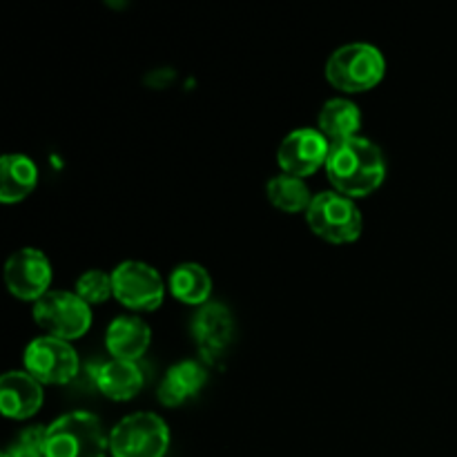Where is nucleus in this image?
I'll use <instances>...</instances> for the list:
<instances>
[{
  "label": "nucleus",
  "mask_w": 457,
  "mask_h": 457,
  "mask_svg": "<svg viewBox=\"0 0 457 457\" xmlns=\"http://www.w3.org/2000/svg\"><path fill=\"white\" fill-rule=\"evenodd\" d=\"M324 172L335 192L355 201L379 190L386 179V161L378 143L355 137L330 147Z\"/></svg>",
  "instance_id": "1"
},
{
  "label": "nucleus",
  "mask_w": 457,
  "mask_h": 457,
  "mask_svg": "<svg viewBox=\"0 0 457 457\" xmlns=\"http://www.w3.org/2000/svg\"><path fill=\"white\" fill-rule=\"evenodd\" d=\"M324 74L326 80L339 92L364 94L384 80L386 58L375 45L348 43L330 54Z\"/></svg>",
  "instance_id": "2"
},
{
  "label": "nucleus",
  "mask_w": 457,
  "mask_h": 457,
  "mask_svg": "<svg viewBox=\"0 0 457 457\" xmlns=\"http://www.w3.org/2000/svg\"><path fill=\"white\" fill-rule=\"evenodd\" d=\"M110 436L89 411H71L47 427L45 457H107Z\"/></svg>",
  "instance_id": "3"
},
{
  "label": "nucleus",
  "mask_w": 457,
  "mask_h": 457,
  "mask_svg": "<svg viewBox=\"0 0 457 457\" xmlns=\"http://www.w3.org/2000/svg\"><path fill=\"white\" fill-rule=\"evenodd\" d=\"M306 223L315 237L326 244L346 245L360 239L364 219L357 204L335 190L320 192L312 196L311 208L306 210Z\"/></svg>",
  "instance_id": "4"
},
{
  "label": "nucleus",
  "mask_w": 457,
  "mask_h": 457,
  "mask_svg": "<svg viewBox=\"0 0 457 457\" xmlns=\"http://www.w3.org/2000/svg\"><path fill=\"white\" fill-rule=\"evenodd\" d=\"M170 449V428L161 415L132 413L112 427V457H165Z\"/></svg>",
  "instance_id": "5"
},
{
  "label": "nucleus",
  "mask_w": 457,
  "mask_h": 457,
  "mask_svg": "<svg viewBox=\"0 0 457 457\" xmlns=\"http://www.w3.org/2000/svg\"><path fill=\"white\" fill-rule=\"evenodd\" d=\"M31 317L49 337L74 342L92 326V306L70 290H49L34 303Z\"/></svg>",
  "instance_id": "6"
},
{
  "label": "nucleus",
  "mask_w": 457,
  "mask_h": 457,
  "mask_svg": "<svg viewBox=\"0 0 457 457\" xmlns=\"http://www.w3.org/2000/svg\"><path fill=\"white\" fill-rule=\"evenodd\" d=\"M22 364L27 373L43 386L70 384L80 370L79 353L71 346V342L49 337V335H40L27 344Z\"/></svg>",
  "instance_id": "7"
},
{
  "label": "nucleus",
  "mask_w": 457,
  "mask_h": 457,
  "mask_svg": "<svg viewBox=\"0 0 457 457\" xmlns=\"http://www.w3.org/2000/svg\"><path fill=\"white\" fill-rule=\"evenodd\" d=\"M112 288L120 306L137 312H154L163 306L168 286L150 263L128 259L112 270Z\"/></svg>",
  "instance_id": "8"
},
{
  "label": "nucleus",
  "mask_w": 457,
  "mask_h": 457,
  "mask_svg": "<svg viewBox=\"0 0 457 457\" xmlns=\"http://www.w3.org/2000/svg\"><path fill=\"white\" fill-rule=\"evenodd\" d=\"M52 263L38 248H21L4 263V284L21 302L36 303L52 286Z\"/></svg>",
  "instance_id": "9"
},
{
  "label": "nucleus",
  "mask_w": 457,
  "mask_h": 457,
  "mask_svg": "<svg viewBox=\"0 0 457 457\" xmlns=\"http://www.w3.org/2000/svg\"><path fill=\"white\" fill-rule=\"evenodd\" d=\"M330 143L317 128H299L281 141L277 150V163L284 174L308 179L321 168L330 154Z\"/></svg>",
  "instance_id": "10"
},
{
  "label": "nucleus",
  "mask_w": 457,
  "mask_h": 457,
  "mask_svg": "<svg viewBox=\"0 0 457 457\" xmlns=\"http://www.w3.org/2000/svg\"><path fill=\"white\" fill-rule=\"evenodd\" d=\"M190 333L201 357L214 364L219 357H223L235 337V315L226 303L208 302L205 306L196 308Z\"/></svg>",
  "instance_id": "11"
},
{
  "label": "nucleus",
  "mask_w": 457,
  "mask_h": 457,
  "mask_svg": "<svg viewBox=\"0 0 457 457\" xmlns=\"http://www.w3.org/2000/svg\"><path fill=\"white\" fill-rule=\"evenodd\" d=\"M87 373L96 391L112 402L134 400L145 384L138 361H96V364L87 366Z\"/></svg>",
  "instance_id": "12"
},
{
  "label": "nucleus",
  "mask_w": 457,
  "mask_h": 457,
  "mask_svg": "<svg viewBox=\"0 0 457 457\" xmlns=\"http://www.w3.org/2000/svg\"><path fill=\"white\" fill-rule=\"evenodd\" d=\"M45 402L43 384L27 370H9L0 378V411L9 420H29Z\"/></svg>",
  "instance_id": "13"
},
{
  "label": "nucleus",
  "mask_w": 457,
  "mask_h": 457,
  "mask_svg": "<svg viewBox=\"0 0 457 457\" xmlns=\"http://www.w3.org/2000/svg\"><path fill=\"white\" fill-rule=\"evenodd\" d=\"M208 382V370L201 361L183 360L170 366L156 388V400L168 409H177L199 395Z\"/></svg>",
  "instance_id": "14"
},
{
  "label": "nucleus",
  "mask_w": 457,
  "mask_h": 457,
  "mask_svg": "<svg viewBox=\"0 0 457 457\" xmlns=\"http://www.w3.org/2000/svg\"><path fill=\"white\" fill-rule=\"evenodd\" d=\"M152 344V328L137 315H120L107 326L105 348L112 360L138 361Z\"/></svg>",
  "instance_id": "15"
},
{
  "label": "nucleus",
  "mask_w": 457,
  "mask_h": 457,
  "mask_svg": "<svg viewBox=\"0 0 457 457\" xmlns=\"http://www.w3.org/2000/svg\"><path fill=\"white\" fill-rule=\"evenodd\" d=\"M317 129L328 138L330 145L360 137L361 110L348 98H330L317 114Z\"/></svg>",
  "instance_id": "16"
},
{
  "label": "nucleus",
  "mask_w": 457,
  "mask_h": 457,
  "mask_svg": "<svg viewBox=\"0 0 457 457\" xmlns=\"http://www.w3.org/2000/svg\"><path fill=\"white\" fill-rule=\"evenodd\" d=\"M38 186V168L27 154H4L0 159V201L4 205L27 199Z\"/></svg>",
  "instance_id": "17"
},
{
  "label": "nucleus",
  "mask_w": 457,
  "mask_h": 457,
  "mask_svg": "<svg viewBox=\"0 0 457 457\" xmlns=\"http://www.w3.org/2000/svg\"><path fill=\"white\" fill-rule=\"evenodd\" d=\"M168 288L177 302L186 303V306L201 308L212 297V277H210V272L201 263H179L170 272Z\"/></svg>",
  "instance_id": "18"
},
{
  "label": "nucleus",
  "mask_w": 457,
  "mask_h": 457,
  "mask_svg": "<svg viewBox=\"0 0 457 457\" xmlns=\"http://www.w3.org/2000/svg\"><path fill=\"white\" fill-rule=\"evenodd\" d=\"M266 196L277 210H281V212L306 214V210L311 208L312 196L315 195H311V187L306 186L303 179L290 177V174L281 172L266 183Z\"/></svg>",
  "instance_id": "19"
},
{
  "label": "nucleus",
  "mask_w": 457,
  "mask_h": 457,
  "mask_svg": "<svg viewBox=\"0 0 457 457\" xmlns=\"http://www.w3.org/2000/svg\"><path fill=\"white\" fill-rule=\"evenodd\" d=\"M76 295L83 299L87 306H101L107 299L114 297L112 288V272L103 270H87L76 279Z\"/></svg>",
  "instance_id": "20"
},
{
  "label": "nucleus",
  "mask_w": 457,
  "mask_h": 457,
  "mask_svg": "<svg viewBox=\"0 0 457 457\" xmlns=\"http://www.w3.org/2000/svg\"><path fill=\"white\" fill-rule=\"evenodd\" d=\"M45 445H47V427L36 424L22 428L16 442L4 453L9 457H45Z\"/></svg>",
  "instance_id": "21"
},
{
  "label": "nucleus",
  "mask_w": 457,
  "mask_h": 457,
  "mask_svg": "<svg viewBox=\"0 0 457 457\" xmlns=\"http://www.w3.org/2000/svg\"><path fill=\"white\" fill-rule=\"evenodd\" d=\"M0 457H9V455H7V453H3V455H0Z\"/></svg>",
  "instance_id": "22"
}]
</instances>
